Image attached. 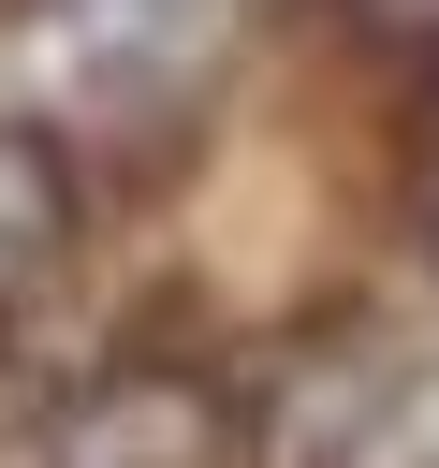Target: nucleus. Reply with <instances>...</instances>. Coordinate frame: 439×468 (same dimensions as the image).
Segmentation results:
<instances>
[{
  "mask_svg": "<svg viewBox=\"0 0 439 468\" xmlns=\"http://www.w3.org/2000/svg\"><path fill=\"white\" fill-rule=\"evenodd\" d=\"M15 44L44 73V132H176L234 44V0H15Z\"/></svg>",
  "mask_w": 439,
  "mask_h": 468,
  "instance_id": "nucleus-1",
  "label": "nucleus"
},
{
  "mask_svg": "<svg viewBox=\"0 0 439 468\" xmlns=\"http://www.w3.org/2000/svg\"><path fill=\"white\" fill-rule=\"evenodd\" d=\"M44 468H249V395L205 366H102L59 395Z\"/></svg>",
  "mask_w": 439,
  "mask_h": 468,
  "instance_id": "nucleus-2",
  "label": "nucleus"
},
{
  "mask_svg": "<svg viewBox=\"0 0 439 468\" xmlns=\"http://www.w3.org/2000/svg\"><path fill=\"white\" fill-rule=\"evenodd\" d=\"M73 234H88V176H73V146H59L44 117H0V307L59 292Z\"/></svg>",
  "mask_w": 439,
  "mask_h": 468,
  "instance_id": "nucleus-3",
  "label": "nucleus"
},
{
  "mask_svg": "<svg viewBox=\"0 0 439 468\" xmlns=\"http://www.w3.org/2000/svg\"><path fill=\"white\" fill-rule=\"evenodd\" d=\"M351 15H366V29H380V44H410V58H424V73H439V0H351Z\"/></svg>",
  "mask_w": 439,
  "mask_h": 468,
  "instance_id": "nucleus-4",
  "label": "nucleus"
},
{
  "mask_svg": "<svg viewBox=\"0 0 439 468\" xmlns=\"http://www.w3.org/2000/svg\"><path fill=\"white\" fill-rule=\"evenodd\" d=\"M424 263H439V161H424Z\"/></svg>",
  "mask_w": 439,
  "mask_h": 468,
  "instance_id": "nucleus-5",
  "label": "nucleus"
}]
</instances>
